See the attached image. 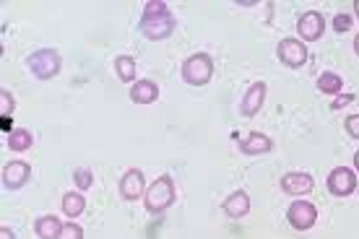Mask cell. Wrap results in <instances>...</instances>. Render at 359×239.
Returning a JSON list of instances; mask_svg holds the SVG:
<instances>
[{
  "mask_svg": "<svg viewBox=\"0 0 359 239\" xmlns=\"http://www.w3.org/2000/svg\"><path fill=\"white\" fill-rule=\"evenodd\" d=\"M354 11H357V16H359V0H357V3H354Z\"/></svg>",
  "mask_w": 359,
  "mask_h": 239,
  "instance_id": "obj_31",
  "label": "cell"
},
{
  "mask_svg": "<svg viewBox=\"0 0 359 239\" xmlns=\"http://www.w3.org/2000/svg\"><path fill=\"white\" fill-rule=\"evenodd\" d=\"M287 219L297 231H307V229H313L315 221H318V211H315L313 203H307V200H297V203L289 205Z\"/></svg>",
  "mask_w": 359,
  "mask_h": 239,
  "instance_id": "obj_5",
  "label": "cell"
},
{
  "mask_svg": "<svg viewBox=\"0 0 359 239\" xmlns=\"http://www.w3.org/2000/svg\"><path fill=\"white\" fill-rule=\"evenodd\" d=\"M144 203H146V211L149 213H162L175 203V182H172L170 175L154 179L151 187H146Z\"/></svg>",
  "mask_w": 359,
  "mask_h": 239,
  "instance_id": "obj_2",
  "label": "cell"
},
{
  "mask_svg": "<svg viewBox=\"0 0 359 239\" xmlns=\"http://www.w3.org/2000/svg\"><path fill=\"white\" fill-rule=\"evenodd\" d=\"M27 65L36 78H55L60 73V55L55 53V50H36L34 55H29Z\"/></svg>",
  "mask_w": 359,
  "mask_h": 239,
  "instance_id": "obj_4",
  "label": "cell"
},
{
  "mask_svg": "<svg viewBox=\"0 0 359 239\" xmlns=\"http://www.w3.org/2000/svg\"><path fill=\"white\" fill-rule=\"evenodd\" d=\"M349 102H351V97H339V99H333V102H331V109H339V107L349 104Z\"/></svg>",
  "mask_w": 359,
  "mask_h": 239,
  "instance_id": "obj_26",
  "label": "cell"
},
{
  "mask_svg": "<svg viewBox=\"0 0 359 239\" xmlns=\"http://www.w3.org/2000/svg\"><path fill=\"white\" fill-rule=\"evenodd\" d=\"M34 231L39 239H60V231H63V224L55 216H42L34 221Z\"/></svg>",
  "mask_w": 359,
  "mask_h": 239,
  "instance_id": "obj_16",
  "label": "cell"
},
{
  "mask_svg": "<svg viewBox=\"0 0 359 239\" xmlns=\"http://www.w3.org/2000/svg\"><path fill=\"white\" fill-rule=\"evenodd\" d=\"M354 50H357V55H359V34H357V39H354Z\"/></svg>",
  "mask_w": 359,
  "mask_h": 239,
  "instance_id": "obj_30",
  "label": "cell"
},
{
  "mask_svg": "<svg viewBox=\"0 0 359 239\" xmlns=\"http://www.w3.org/2000/svg\"><path fill=\"white\" fill-rule=\"evenodd\" d=\"M271 149H273V143L263 133H250L245 141H240V151L245 156H261V153H269Z\"/></svg>",
  "mask_w": 359,
  "mask_h": 239,
  "instance_id": "obj_15",
  "label": "cell"
},
{
  "mask_svg": "<svg viewBox=\"0 0 359 239\" xmlns=\"http://www.w3.org/2000/svg\"><path fill=\"white\" fill-rule=\"evenodd\" d=\"M315 187V179L313 175H307V172H287L284 177H281V190L287 195H307L310 190Z\"/></svg>",
  "mask_w": 359,
  "mask_h": 239,
  "instance_id": "obj_11",
  "label": "cell"
},
{
  "mask_svg": "<svg viewBox=\"0 0 359 239\" xmlns=\"http://www.w3.org/2000/svg\"><path fill=\"white\" fill-rule=\"evenodd\" d=\"M115 71H117V76H120V81L130 83V81L135 78V60L130 57V55H117Z\"/></svg>",
  "mask_w": 359,
  "mask_h": 239,
  "instance_id": "obj_18",
  "label": "cell"
},
{
  "mask_svg": "<svg viewBox=\"0 0 359 239\" xmlns=\"http://www.w3.org/2000/svg\"><path fill=\"white\" fill-rule=\"evenodd\" d=\"M73 179H76L79 190H89V187L94 185V175H91V169H83V167L73 172Z\"/></svg>",
  "mask_w": 359,
  "mask_h": 239,
  "instance_id": "obj_21",
  "label": "cell"
},
{
  "mask_svg": "<svg viewBox=\"0 0 359 239\" xmlns=\"http://www.w3.org/2000/svg\"><path fill=\"white\" fill-rule=\"evenodd\" d=\"M144 193H146L144 172H141V169H128L126 175L120 177V195L133 203V200H138Z\"/></svg>",
  "mask_w": 359,
  "mask_h": 239,
  "instance_id": "obj_10",
  "label": "cell"
},
{
  "mask_svg": "<svg viewBox=\"0 0 359 239\" xmlns=\"http://www.w3.org/2000/svg\"><path fill=\"white\" fill-rule=\"evenodd\" d=\"M0 239H16V234H13L8 226H3V229H0Z\"/></svg>",
  "mask_w": 359,
  "mask_h": 239,
  "instance_id": "obj_27",
  "label": "cell"
},
{
  "mask_svg": "<svg viewBox=\"0 0 359 239\" xmlns=\"http://www.w3.org/2000/svg\"><path fill=\"white\" fill-rule=\"evenodd\" d=\"M344 86V81L339 73H323L320 78H318V89L323 91V94H339Z\"/></svg>",
  "mask_w": 359,
  "mask_h": 239,
  "instance_id": "obj_20",
  "label": "cell"
},
{
  "mask_svg": "<svg viewBox=\"0 0 359 239\" xmlns=\"http://www.w3.org/2000/svg\"><path fill=\"white\" fill-rule=\"evenodd\" d=\"M175 32V16L167 3L162 0H149L144 6V16H141V34L146 39H167Z\"/></svg>",
  "mask_w": 359,
  "mask_h": 239,
  "instance_id": "obj_1",
  "label": "cell"
},
{
  "mask_svg": "<svg viewBox=\"0 0 359 239\" xmlns=\"http://www.w3.org/2000/svg\"><path fill=\"white\" fill-rule=\"evenodd\" d=\"M263 102H266V83L263 81H258V83H252L250 89L245 91L243 97V104H240V112H243L245 117H252L261 112Z\"/></svg>",
  "mask_w": 359,
  "mask_h": 239,
  "instance_id": "obj_12",
  "label": "cell"
},
{
  "mask_svg": "<svg viewBox=\"0 0 359 239\" xmlns=\"http://www.w3.org/2000/svg\"><path fill=\"white\" fill-rule=\"evenodd\" d=\"M333 29H336L339 34L349 32V29H351V16H346V13H339V16L333 18Z\"/></svg>",
  "mask_w": 359,
  "mask_h": 239,
  "instance_id": "obj_24",
  "label": "cell"
},
{
  "mask_svg": "<svg viewBox=\"0 0 359 239\" xmlns=\"http://www.w3.org/2000/svg\"><path fill=\"white\" fill-rule=\"evenodd\" d=\"M32 143H34V135L29 133V130L16 128L13 133H8V149L11 151H27V149H32Z\"/></svg>",
  "mask_w": 359,
  "mask_h": 239,
  "instance_id": "obj_19",
  "label": "cell"
},
{
  "mask_svg": "<svg viewBox=\"0 0 359 239\" xmlns=\"http://www.w3.org/2000/svg\"><path fill=\"white\" fill-rule=\"evenodd\" d=\"M354 167H357V172H359V151L354 153Z\"/></svg>",
  "mask_w": 359,
  "mask_h": 239,
  "instance_id": "obj_29",
  "label": "cell"
},
{
  "mask_svg": "<svg viewBox=\"0 0 359 239\" xmlns=\"http://www.w3.org/2000/svg\"><path fill=\"white\" fill-rule=\"evenodd\" d=\"M60 239H83V229L79 226V224H63Z\"/></svg>",
  "mask_w": 359,
  "mask_h": 239,
  "instance_id": "obj_23",
  "label": "cell"
},
{
  "mask_svg": "<svg viewBox=\"0 0 359 239\" xmlns=\"http://www.w3.org/2000/svg\"><path fill=\"white\" fill-rule=\"evenodd\" d=\"M0 128L8 130V133H13V130H11V117H0Z\"/></svg>",
  "mask_w": 359,
  "mask_h": 239,
  "instance_id": "obj_28",
  "label": "cell"
},
{
  "mask_svg": "<svg viewBox=\"0 0 359 239\" xmlns=\"http://www.w3.org/2000/svg\"><path fill=\"white\" fill-rule=\"evenodd\" d=\"M297 32H299V36H302V39H307V42H318V39L323 36V32H325V18L320 16L318 11H307V13H302V16H299Z\"/></svg>",
  "mask_w": 359,
  "mask_h": 239,
  "instance_id": "obj_8",
  "label": "cell"
},
{
  "mask_svg": "<svg viewBox=\"0 0 359 239\" xmlns=\"http://www.w3.org/2000/svg\"><path fill=\"white\" fill-rule=\"evenodd\" d=\"M224 213L229 219H243V216H248L250 213V195L245 193V190L232 193L224 200Z\"/></svg>",
  "mask_w": 359,
  "mask_h": 239,
  "instance_id": "obj_14",
  "label": "cell"
},
{
  "mask_svg": "<svg viewBox=\"0 0 359 239\" xmlns=\"http://www.w3.org/2000/svg\"><path fill=\"white\" fill-rule=\"evenodd\" d=\"M276 55L278 60L289 65V68H299V65H305L307 62V47L302 42H297V39H281L276 47Z\"/></svg>",
  "mask_w": 359,
  "mask_h": 239,
  "instance_id": "obj_6",
  "label": "cell"
},
{
  "mask_svg": "<svg viewBox=\"0 0 359 239\" xmlns=\"http://www.w3.org/2000/svg\"><path fill=\"white\" fill-rule=\"evenodd\" d=\"M346 133H349L351 138H359V115L346 117Z\"/></svg>",
  "mask_w": 359,
  "mask_h": 239,
  "instance_id": "obj_25",
  "label": "cell"
},
{
  "mask_svg": "<svg viewBox=\"0 0 359 239\" xmlns=\"http://www.w3.org/2000/svg\"><path fill=\"white\" fill-rule=\"evenodd\" d=\"M13 109H16L13 94L3 89V91H0V115H3V117H13Z\"/></svg>",
  "mask_w": 359,
  "mask_h": 239,
  "instance_id": "obj_22",
  "label": "cell"
},
{
  "mask_svg": "<svg viewBox=\"0 0 359 239\" xmlns=\"http://www.w3.org/2000/svg\"><path fill=\"white\" fill-rule=\"evenodd\" d=\"M32 177V167H29L27 161H8L6 167H3V187H8V190H18V187L27 185V179Z\"/></svg>",
  "mask_w": 359,
  "mask_h": 239,
  "instance_id": "obj_9",
  "label": "cell"
},
{
  "mask_svg": "<svg viewBox=\"0 0 359 239\" xmlns=\"http://www.w3.org/2000/svg\"><path fill=\"white\" fill-rule=\"evenodd\" d=\"M214 76V60L206 53H198L182 62V78L190 86H206Z\"/></svg>",
  "mask_w": 359,
  "mask_h": 239,
  "instance_id": "obj_3",
  "label": "cell"
},
{
  "mask_svg": "<svg viewBox=\"0 0 359 239\" xmlns=\"http://www.w3.org/2000/svg\"><path fill=\"white\" fill-rule=\"evenodd\" d=\"M156 99H159L156 81L144 78V81H135L133 86H130V102H135V104H151Z\"/></svg>",
  "mask_w": 359,
  "mask_h": 239,
  "instance_id": "obj_13",
  "label": "cell"
},
{
  "mask_svg": "<svg viewBox=\"0 0 359 239\" xmlns=\"http://www.w3.org/2000/svg\"><path fill=\"white\" fill-rule=\"evenodd\" d=\"M63 211L68 219H76L86 211V198L81 193H65L63 195Z\"/></svg>",
  "mask_w": 359,
  "mask_h": 239,
  "instance_id": "obj_17",
  "label": "cell"
},
{
  "mask_svg": "<svg viewBox=\"0 0 359 239\" xmlns=\"http://www.w3.org/2000/svg\"><path fill=\"white\" fill-rule=\"evenodd\" d=\"M328 190L333 195H339V198H346L357 190V177H354V172L349 167H336L328 175Z\"/></svg>",
  "mask_w": 359,
  "mask_h": 239,
  "instance_id": "obj_7",
  "label": "cell"
}]
</instances>
